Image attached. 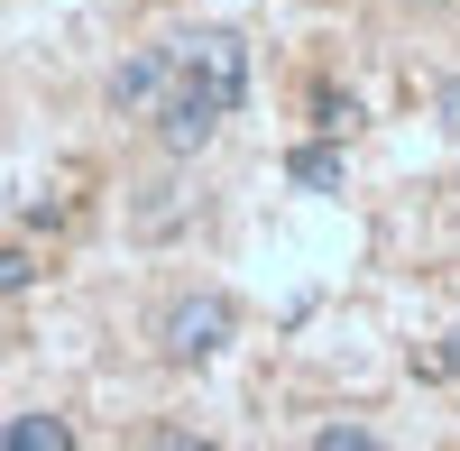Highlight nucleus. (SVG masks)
<instances>
[{
  "label": "nucleus",
  "instance_id": "obj_7",
  "mask_svg": "<svg viewBox=\"0 0 460 451\" xmlns=\"http://www.w3.org/2000/svg\"><path fill=\"white\" fill-rule=\"evenodd\" d=\"M28 277H37V258H28V249H0V295H19Z\"/></svg>",
  "mask_w": 460,
  "mask_h": 451
},
{
  "label": "nucleus",
  "instance_id": "obj_8",
  "mask_svg": "<svg viewBox=\"0 0 460 451\" xmlns=\"http://www.w3.org/2000/svg\"><path fill=\"white\" fill-rule=\"evenodd\" d=\"M377 433H359V424H332V433H314V451H368Z\"/></svg>",
  "mask_w": 460,
  "mask_h": 451
},
{
  "label": "nucleus",
  "instance_id": "obj_9",
  "mask_svg": "<svg viewBox=\"0 0 460 451\" xmlns=\"http://www.w3.org/2000/svg\"><path fill=\"white\" fill-rule=\"evenodd\" d=\"M433 368H442V378H460V332H451V341L433 350Z\"/></svg>",
  "mask_w": 460,
  "mask_h": 451
},
{
  "label": "nucleus",
  "instance_id": "obj_5",
  "mask_svg": "<svg viewBox=\"0 0 460 451\" xmlns=\"http://www.w3.org/2000/svg\"><path fill=\"white\" fill-rule=\"evenodd\" d=\"M0 451H74V424L65 415H10L0 424Z\"/></svg>",
  "mask_w": 460,
  "mask_h": 451
},
{
  "label": "nucleus",
  "instance_id": "obj_6",
  "mask_svg": "<svg viewBox=\"0 0 460 451\" xmlns=\"http://www.w3.org/2000/svg\"><path fill=\"white\" fill-rule=\"evenodd\" d=\"M286 175L304 184V194H332V184H341V147H332V138H314V147H295V157H286Z\"/></svg>",
  "mask_w": 460,
  "mask_h": 451
},
{
  "label": "nucleus",
  "instance_id": "obj_3",
  "mask_svg": "<svg viewBox=\"0 0 460 451\" xmlns=\"http://www.w3.org/2000/svg\"><path fill=\"white\" fill-rule=\"evenodd\" d=\"M147 120H157V147H166V157H203V147H212V129L230 120V111H212L203 93H184V84H175L157 111H147Z\"/></svg>",
  "mask_w": 460,
  "mask_h": 451
},
{
  "label": "nucleus",
  "instance_id": "obj_1",
  "mask_svg": "<svg viewBox=\"0 0 460 451\" xmlns=\"http://www.w3.org/2000/svg\"><path fill=\"white\" fill-rule=\"evenodd\" d=\"M175 84L184 93H203L212 111H240L249 102V47L230 28H194V37H175Z\"/></svg>",
  "mask_w": 460,
  "mask_h": 451
},
{
  "label": "nucleus",
  "instance_id": "obj_4",
  "mask_svg": "<svg viewBox=\"0 0 460 451\" xmlns=\"http://www.w3.org/2000/svg\"><path fill=\"white\" fill-rule=\"evenodd\" d=\"M166 93H175V37H166V47H138L120 74H111V111H138V120H147Z\"/></svg>",
  "mask_w": 460,
  "mask_h": 451
},
{
  "label": "nucleus",
  "instance_id": "obj_2",
  "mask_svg": "<svg viewBox=\"0 0 460 451\" xmlns=\"http://www.w3.org/2000/svg\"><path fill=\"white\" fill-rule=\"evenodd\" d=\"M230 332H240V314H230V295L194 286V295H175V305L157 314V350H166L175 368H203V359H221V350H230Z\"/></svg>",
  "mask_w": 460,
  "mask_h": 451
}]
</instances>
